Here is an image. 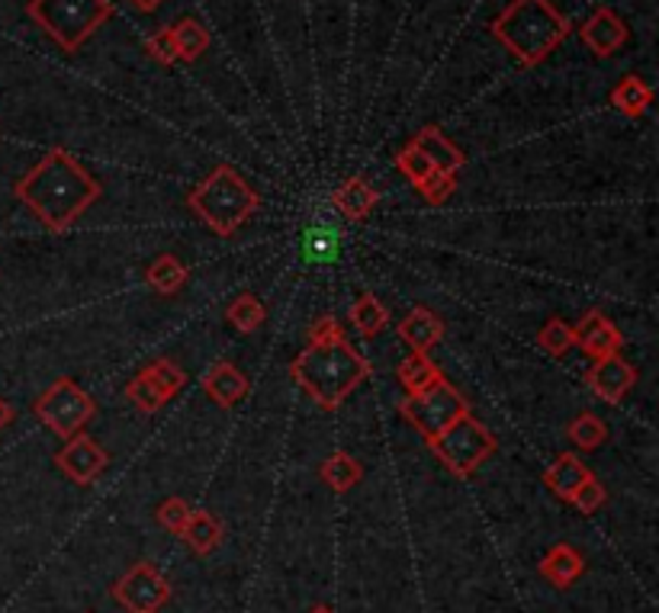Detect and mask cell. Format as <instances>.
Masks as SVG:
<instances>
[{"instance_id":"52a82bcc","label":"cell","mask_w":659,"mask_h":613,"mask_svg":"<svg viewBox=\"0 0 659 613\" xmlns=\"http://www.w3.org/2000/svg\"><path fill=\"white\" fill-rule=\"evenodd\" d=\"M94 399L74 383V379H59V383H52L46 392H42V399L36 402V414H39V421L55 434V437H62V440H72L74 434L94 417Z\"/></svg>"},{"instance_id":"277c9868","label":"cell","mask_w":659,"mask_h":613,"mask_svg":"<svg viewBox=\"0 0 659 613\" xmlns=\"http://www.w3.org/2000/svg\"><path fill=\"white\" fill-rule=\"evenodd\" d=\"M187 205L207 222L210 232L216 235H235L258 209V193L248 187V180L232 171V167H216L190 197H187Z\"/></svg>"},{"instance_id":"4316f807","label":"cell","mask_w":659,"mask_h":613,"mask_svg":"<svg viewBox=\"0 0 659 613\" xmlns=\"http://www.w3.org/2000/svg\"><path fill=\"white\" fill-rule=\"evenodd\" d=\"M146 279L154 292H161V296H174V292H181L184 283H187V267H184L174 254H161V258L151 261Z\"/></svg>"},{"instance_id":"e0dca14e","label":"cell","mask_w":659,"mask_h":613,"mask_svg":"<svg viewBox=\"0 0 659 613\" xmlns=\"http://www.w3.org/2000/svg\"><path fill=\"white\" fill-rule=\"evenodd\" d=\"M203 389H207V396L222 405V409H232L238 399H245L248 396V379L228 363V360H222L216 363L210 373H207V379H203Z\"/></svg>"},{"instance_id":"5bb4252c","label":"cell","mask_w":659,"mask_h":613,"mask_svg":"<svg viewBox=\"0 0 659 613\" xmlns=\"http://www.w3.org/2000/svg\"><path fill=\"white\" fill-rule=\"evenodd\" d=\"M341 258V228L332 222H315L302 235V261L306 264H335Z\"/></svg>"},{"instance_id":"9a60e30c","label":"cell","mask_w":659,"mask_h":613,"mask_svg":"<svg viewBox=\"0 0 659 613\" xmlns=\"http://www.w3.org/2000/svg\"><path fill=\"white\" fill-rule=\"evenodd\" d=\"M412 145L435 164V171H440V174H453V177H457V171L463 167V151H460L450 138L444 136L440 129H435V126L415 133Z\"/></svg>"},{"instance_id":"e575fe53","label":"cell","mask_w":659,"mask_h":613,"mask_svg":"<svg viewBox=\"0 0 659 613\" xmlns=\"http://www.w3.org/2000/svg\"><path fill=\"white\" fill-rule=\"evenodd\" d=\"M573 504H576V511L580 514H595L605 501H608V491L601 488V481L595 476H588L586 481H583V488L570 498Z\"/></svg>"},{"instance_id":"6da1fadb","label":"cell","mask_w":659,"mask_h":613,"mask_svg":"<svg viewBox=\"0 0 659 613\" xmlns=\"http://www.w3.org/2000/svg\"><path fill=\"white\" fill-rule=\"evenodd\" d=\"M16 197L49 232L62 235L100 200V184L65 148H52L20 184Z\"/></svg>"},{"instance_id":"4dcf8cb0","label":"cell","mask_w":659,"mask_h":613,"mask_svg":"<svg viewBox=\"0 0 659 613\" xmlns=\"http://www.w3.org/2000/svg\"><path fill=\"white\" fill-rule=\"evenodd\" d=\"M567 434H570V440L576 443V447H583V450H595V447H601L605 443V437H608V427L595 417V414H580L570 427H567Z\"/></svg>"},{"instance_id":"ba28073f","label":"cell","mask_w":659,"mask_h":613,"mask_svg":"<svg viewBox=\"0 0 659 613\" xmlns=\"http://www.w3.org/2000/svg\"><path fill=\"white\" fill-rule=\"evenodd\" d=\"M402 414L419 427V434L425 440L438 437L444 427H450L460 414H467V402L463 396L447 383V379H438L435 386H428L425 392H415L402 402Z\"/></svg>"},{"instance_id":"f546056e","label":"cell","mask_w":659,"mask_h":613,"mask_svg":"<svg viewBox=\"0 0 659 613\" xmlns=\"http://www.w3.org/2000/svg\"><path fill=\"white\" fill-rule=\"evenodd\" d=\"M396 167H399V171L406 174V180H412V187H419V190L435 177V164H432L412 141L396 154Z\"/></svg>"},{"instance_id":"836d02e7","label":"cell","mask_w":659,"mask_h":613,"mask_svg":"<svg viewBox=\"0 0 659 613\" xmlns=\"http://www.w3.org/2000/svg\"><path fill=\"white\" fill-rule=\"evenodd\" d=\"M148 373H151V379L167 392V399L171 396H177L181 392V386L187 383V376H184V370L177 366V363H171V360H158V363H151L148 366Z\"/></svg>"},{"instance_id":"9c48e42d","label":"cell","mask_w":659,"mask_h":613,"mask_svg":"<svg viewBox=\"0 0 659 613\" xmlns=\"http://www.w3.org/2000/svg\"><path fill=\"white\" fill-rule=\"evenodd\" d=\"M113 601L126 613H158L171 601V581L151 562H136L116 585Z\"/></svg>"},{"instance_id":"8fae6325","label":"cell","mask_w":659,"mask_h":613,"mask_svg":"<svg viewBox=\"0 0 659 613\" xmlns=\"http://www.w3.org/2000/svg\"><path fill=\"white\" fill-rule=\"evenodd\" d=\"M55 463H59V470L72 478V481H77V485H90L94 478L107 470L110 460H107L103 447H100L94 437L74 434L72 440L62 447V453L55 456Z\"/></svg>"},{"instance_id":"5b68a950","label":"cell","mask_w":659,"mask_h":613,"mask_svg":"<svg viewBox=\"0 0 659 613\" xmlns=\"http://www.w3.org/2000/svg\"><path fill=\"white\" fill-rule=\"evenodd\" d=\"M26 13L72 55L113 16V0H29Z\"/></svg>"},{"instance_id":"30bf717a","label":"cell","mask_w":659,"mask_h":613,"mask_svg":"<svg viewBox=\"0 0 659 613\" xmlns=\"http://www.w3.org/2000/svg\"><path fill=\"white\" fill-rule=\"evenodd\" d=\"M586 383L592 386V392L608 402V405H618L637 383V370L621 356V353H611V356H601L592 363V370L586 373Z\"/></svg>"},{"instance_id":"74e56055","label":"cell","mask_w":659,"mask_h":613,"mask_svg":"<svg viewBox=\"0 0 659 613\" xmlns=\"http://www.w3.org/2000/svg\"><path fill=\"white\" fill-rule=\"evenodd\" d=\"M335 335H341V328H338L335 318H319V322L309 328V341H325V338H335Z\"/></svg>"},{"instance_id":"4fadbf2b","label":"cell","mask_w":659,"mask_h":613,"mask_svg":"<svg viewBox=\"0 0 659 613\" xmlns=\"http://www.w3.org/2000/svg\"><path fill=\"white\" fill-rule=\"evenodd\" d=\"M573 335H576V343L595 360L621 353V347H624V335L601 312H588L586 318L573 328Z\"/></svg>"},{"instance_id":"484cf974","label":"cell","mask_w":659,"mask_h":613,"mask_svg":"<svg viewBox=\"0 0 659 613\" xmlns=\"http://www.w3.org/2000/svg\"><path fill=\"white\" fill-rule=\"evenodd\" d=\"M322 481L332 488V491H351L355 485H361L364 478V466L351 456V453H335L322 463Z\"/></svg>"},{"instance_id":"ab89813d","label":"cell","mask_w":659,"mask_h":613,"mask_svg":"<svg viewBox=\"0 0 659 613\" xmlns=\"http://www.w3.org/2000/svg\"><path fill=\"white\" fill-rule=\"evenodd\" d=\"M10 421H13V409H10V405H7V402L0 399V430H3V427H7Z\"/></svg>"},{"instance_id":"cb8c5ba5","label":"cell","mask_w":659,"mask_h":613,"mask_svg":"<svg viewBox=\"0 0 659 613\" xmlns=\"http://www.w3.org/2000/svg\"><path fill=\"white\" fill-rule=\"evenodd\" d=\"M351 325L361 338H376L386 325H389V309L373 296L364 292L355 305H351Z\"/></svg>"},{"instance_id":"f1b7e54d","label":"cell","mask_w":659,"mask_h":613,"mask_svg":"<svg viewBox=\"0 0 659 613\" xmlns=\"http://www.w3.org/2000/svg\"><path fill=\"white\" fill-rule=\"evenodd\" d=\"M126 396H129V402L136 405L139 411H146V414H154V411L161 409L164 402H167V392L151 379V373H139L129 386H126Z\"/></svg>"},{"instance_id":"44dd1931","label":"cell","mask_w":659,"mask_h":613,"mask_svg":"<svg viewBox=\"0 0 659 613\" xmlns=\"http://www.w3.org/2000/svg\"><path fill=\"white\" fill-rule=\"evenodd\" d=\"M611 103H614L624 116L637 120V116H644V113L650 110V103H654V87H650L644 77L627 74V77H621V84L611 90Z\"/></svg>"},{"instance_id":"7c38bea8","label":"cell","mask_w":659,"mask_h":613,"mask_svg":"<svg viewBox=\"0 0 659 613\" xmlns=\"http://www.w3.org/2000/svg\"><path fill=\"white\" fill-rule=\"evenodd\" d=\"M580 39H583V46H586L592 55L608 59V55H614L627 42V26H624V20L614 10L598 7L586 23L580 26Z\"/></svg>"},{"instance_id":"3957f363","label":"cell","mask_w":659,"mask_h":613,"mask_svg":"<svg viewBox=\"0 0 659 613\" xmlns=\"http://www.w3.org/2000/svg\"><path fill=\"white\" fill-rule=\"evenodd\" d=\"M493 36L521 65H540L570 36V20L550 0H512L493 20Z\"/></svg>"},{"instance_id":"ffe728a7","label":"cell","mask_w":659,"mask_h":613,"mask_svg":"<svg viewBox=\"0 0 659 613\" xmlns=\"http://www.w3.org/2000/svg\"><path fill=\"white\" fill-rule=\"evenodd\" d=\"M177 537L190 546L197 555H210L222 543L225 530H222V524L210 511H190V517H187V524H184V530Z\"/></svg>"},{"instance_id":"8992f818","label":"cell","mask_w":659,"mask_h":613,"mask_svg":"<svg viewBox=\"0 0 659 613\" xmlns=\"http://www.w3.org/2000/svg\"><path fill=\"white\" fill-rule=\"evenodd\" d=\"M428 447L435 450L440 463L453 473V476L467 478L473 476L493 453H496V437L467 411L460 414L450 427H444L438 437L428 440Z\"/></svg>"},{"instance_id":"8d00e7d4","label":"cell","mask_w":659,"mask_h":613,"mask_svg":"<svg viewBox=\"0 0 659 613\" xmlns=\"http://www.w3.org/2000/svg\"><path fill=\"white\" fill-rule=\"evenodd\" d=\"M453 190H457L453 174H440V171H435V177L422 187V197H425L432 205H440L450 193H453Z\"/></svg>"},{"instance_id":"7402d4cb","label":"cell","mask_w":659,"mask_h":613,"mask_svg":"<svg viewBox=\"0 0 659 613\" xmlns=\"http://www.w3.org/2000/svg\"><path fill=\"white\" fill-rule=\"evenodd\" d=\"M332 203L338 205V212H341L345 218L361 222V218L370 215V209L376 205V190H373L366 180L355 177V180H348L345 187H338V190H335Z\"/></svg>"},{"instance_id":"603a6c76","label":"cell","mask_w":659,"mask_h":613,"mask_svg":"<svg viewBox=\"0 0 659 613\" xmlns=\"http://www.w3.org/2000/svg\"><path fill=\"white\" fill-rule=\"evenodd\" d=\"M171 39L181 62H197L210 49V29L197 20H181L171 26Z\"/></svg>"},{"instance_id":"d4e9b609","label":"cell","mask_w":659,"mask_h":613,"mask_svg":"<svg viewBox=\"0 0 659 613\" xmlns=\"http://www.w3.org/2000/svg\"><path fill=\"white\" fill-rule=\"evenodd\" d=\"M438 379H444V373L435 366V360H428V353H409L399 366V383L409 389V396L425 392Z\"/></svg>"},{"instance_id":"2e32d148","label":"cell","mask_w":659,"mask_h":613,"mask_svg":"<svg viewBox=\"0 0 659 613\" xmlns=\"http://www.w3.org/2000/svg\"><path fill=\"white\" fill-rule=\"evenodd\" d=\"M583 572H586V559L570 543L554 546L540 562V575L557 588H570L576 578H583Z\"/></svg>"},{"instance_id":"f35d334b","label":"cell","mask_w":659,"mask_h":613,"mask_svg":"<svg viewBox=\"0 0 659 613\" xmlns=\"http://www.w3.org/2000/svg\"><path fill=\"white\" fill-rule=\"evenodd\" d=\"M133 7H139V10H146V13H154V10H161L167 0H129Z\"/></svg>"},{"instance_id":"d590c367","label":"cell","mask_w":659,"mask_h":613,"mask_svg":"<svg viewBox=\"0 0 659 613\" xmlns=\"http://www.w3.org/2000/svg\"><path fill=\"white\" fill-rule=\"evenodd\" d=\"M146 49L151 52V59L161 62V65H174V62H177V49H174V39H171V26H167V29H158L154 36H148Z\"/></svg>"},{"instance_id":"7a4b0ae2","label":"cell","mask_w":659,"mask_h":613,"mask_svg":"<svg viewBox=\"0 0 659 613\" xmlns=\"http://www.w3.org/2000/svg\"><path fill=\"white\" fill-rule=\"evenodd\" d=\"M290 376L322 409L335 411L370 376V363L345 335H335L325 341H309L290 363Z\"/></svg>"},{"instance_id":"d6986e66","label":"cell","mask_w":659,"mask_h":613,"mask_svg":"<svg viewBox=\"0 0 659 613\" xmlns=\"http://www.w3.org/2000/svg\"><path fill=\"white\" fill-rule=\"evenodd\" d=\"M592 476L586 470V463L576 456V453H563V456H557V463L544 473V481H547V488L554 491V495H560L563 501H570L580 488H583V481Z\"/></svg>"},{"instance_id":"60d3db41","label":"cell","mask_w":659,"mask_h":613,"mask_svg":"<svg viewBox=\"0 0 659 613\" xmlns=\"http://www.w3.org/2000/svg\"><path fill=\"white\" fill-rule=\"evenodd\" d=\"M312 613H335V611H332V608H315Z\"/></svg>"},{"instance_id":"1f68e13d","label":"cell","mask_w":659,"mask_h":613,"mask_svg":"<svg viewBox=\"0 0 659 613\" xmlns=\"http://www.w3.org/2000/svg\"><path fill=\"white\" fill-rule=\"evenodd\" d=\"M540 347H544L550 356H563L570 347H576V335H573V328H570L563 318H550V322L540 328Z\"/></svg>"},{"instance_id":"83f0119b","label":"cell","mask_w":659,"mask_h":613,"mask_svg":"<svg viewBox=\"0 0 659 613\" xmlns=\"http://www.w3.org/2000/svg\"><path fill=\"white\" fill-rule=\"evenodd\" d=\"M225 315H228V322L241 331V335H251V331H258L261 325H264V318H268V309L261 305V299L258 296H251V292H241L228 309H225Z\"/></svg>"},{"instance_id":"d6a6232c","label":"cell","mask_w":659,"mask_h":613,"mask_svg":"<svg viewBox=\"0 0 659 613\" xmlns=\"http://www.w3.org/2000/svg\"><path fill=\"white\" fill-rule=\"evenodd\" d=\"M190 511H194V508H190L184 498H167V501L158 504V524H161L164 530H171V534H181L184 524H187V517H190Z\"/></svg>"},{"instance_id":"ac0fdd59","label":"cell","mask_w":659,"mask_h":613,"mask_svg":"<svg viewBox=\"0 0 659 613\" xmlns=\"http://www.w3.org/2000/svg\"><path fill=\"white\" fill-rule=\"evenodd\" d=\"M399 335H402V341L409 343L415 353H428L444 338V322H440L435 312H428V309L419 305V309H412L409 318H402Z\"/></svg>"}]
</instances>
